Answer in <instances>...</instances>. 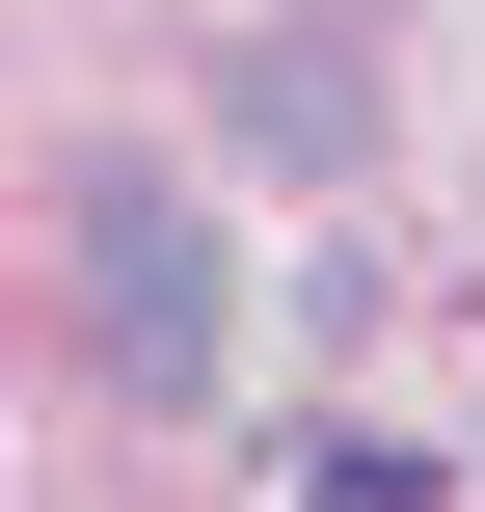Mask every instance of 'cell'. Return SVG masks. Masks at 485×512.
<instances>
[{
  "label": "cell",
  "instance_id": "1",
  "mask_svg": "<svg viewBox=\"0 0 485 512\" xmlns=\"http://www.w3.org/2000/svg\"><path fill=\"white\" fill-rule=\"evenodd\" d=\"M81 270H108V378H135V405H189V378H216V243H189V189H108V243H81Z\"/></svg>",
  "mask_w": 485,
  "mask_h": 512
}]
</instances>
